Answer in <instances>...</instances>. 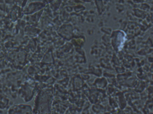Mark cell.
I'll return each mask as SVG.
<instances>
[{"label":"cell","instance_id":"cell-1","mask_svg":"<svg viewBox=\"0 0 153 114\" xmlns=\"http://www.w3.org/2000/svg\"><path fill=\"white\" fill-rule=\"evenodd\" d=\"M42 9V3L40 2H32L30 3L26 8H25L24 11L26 14H30L38 11Z\"/></svg>","mask_w":153,"mask_h":114}]
</instances>
